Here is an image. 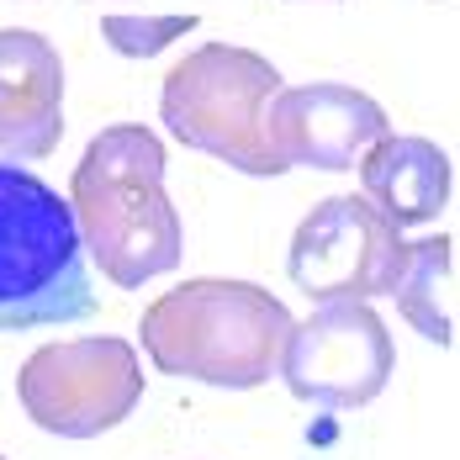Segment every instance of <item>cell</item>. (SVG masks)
I'll list each match as a JSON object with an SVG mask.
<instances>
[{"label":"cell","instance_id":"1","mask_svg":"<svg viewBox=\"0 0 460 460\" xmlns=\"http://www.w3.org/2000/svg\"><path fill=\"white\" fill-rule=\"evenodd\" d=\"M164 143L143 122L101 128L69 181V212L101 276L122 291L170 276L185 254L181 212L164 190Z\"/></svg>","mask_w":460,"mask_h":460},{"label":"cell","instance_id":"8","mask_svg":"<svg viewBox=\"0 0 460 460\" xmlns=\"http://www.w3.org/2000/svg\"><path fill=\"white\" fill-rule=\"evenodd\" d=\"M392 122L381 101L355 85H280L265 106V143L280 164L307 170H355Z\"/></svg>","mask_w":460,"mask_h":460},{"label":"cell","instance_id":"5","mask_svg":"<svg viewBox=\"0 0 460 460\" xmlns=\"http://www.w3.org/2000/svg\"><path fill=\"white\" fill-rule=\"evenodd\" d=\"M27 418L58 439H95L117 429L143 397V366L128 339H58L27 355L16 376Z\"/></svg>","mask_w":460,"mask_h":460},{"label":"cell","instance_id":"12","mask_svg":"<svg viewBox=\"0 0 460 460\" xmlns=\"http://www.w3.org/2000/svg\"><path fill=\"white\" fill-rule=\"evenodd\" d=\"M201 16L196 11H175V16H101V38L117 48L122 58H154L164 48L196 32Z\"/></svg>","mask_w":460,"mask_h":460},{"label":"cell","instance_id":"4","mask_svg":"<svg viewBox=\"0 0 460 460\" xmlns=\"http://www.w3.org/2000/svg\"><path fill=\"white\" fill-rule=\"evenodd\" d=\"M280 91V69L238 43H201L164 75L159 122L170 138L228 164L238 175H286L265 143V106Z\"/></svg>","mask_w":460,"mask_h":460},{"label":"cell","instance_id":"13","mask_svg":"<svg viewBox=\"0 0 460 460\" xmlns=\"http://www.w3.org/2000/svg\"><path fill=\"white\" fill-rule=\"evenodd\" d=\"M0 460H5V456H0Z\"/></svg>","mask_w":460,"mask_h":460},{"label":"cell","instance_id":"9","mask_svg":"<svg viewBox=\"0 0 460 460\" xmlns=\"http://www.w3.org/2000/svg\"><path fill=\"white\" fill-rule=\"evenodd\" d=\"M64 138V58L32 27H0V154L48 159Z\"/></svg>","mask_w":460,"mask_h":460},{"label":"cell","instance_id":"10","mask_svg":"<svg viewBox=\"0 0 460 460\" xmlns=\"http://www.w3.org/2000/svg\"><path fill=\"white\" fill-rule=\"evenodd\" d=\"M360 196L370 207L397 223V228H418V223H434L445 207H450V154L434 138H408V133H386L360 154Z\"/></svg>","mask_w":460,"mask_h":460},{"label":"cell","instance_id":"3","mask_svg":"<svg viewBox=\"0 0 460 460\" xmlns=\"http://www.w3.org/2000/svg\"><path fill=\"white\" fill-rule=\"evenodd\" d=\"M95 313L69 196L27 164H0V333L58 328Z\"/></svg>","mask_w":460,"mask_h":460},{"label":"cell","instance_id":"2","mask_svg":"<svg viewBox=\"0 0 460 460\" xmlns=\"http://www.w3.org/2000/svg\"><path fill=\"white\" fill-rule=\"evenodd\" d=\"M291 323L296 318L286 313V302L254 280L196 276L154 296L138 333L159 376L254 392L276 376Z\"/></svg>","mask_w":460,"mask_h":460},{"label":"cell","instance_id":"7","mask_svg":"<svg viewBox=\"0 0 460 460\" xmlns=\"http://www.w3.org/2000/svg\"><path fill=\"white\" fill-rule=\"evenodd\" d=\"M392 370L397 349L370 302H318L302 323H291L276 376L313 408H366L386 392Z\"/></svg>","mask_w":460,"mask_h":460},{"label":"cell","instance_id":"6","mask_svg":"<svg viewBox=\"0 0 460 460\" xmlns=\"http://www.w3.org/2000/svg\"><path fill=\"white\" fill-rule=\"evenodd\" d=\"M408 265V238L386 223L366 196H328L318 201L286 254V276L313 302H370L392 296Z\"/></svg>","mask_w":460,"mask_h":460},{"label":"cell","instance_id":"11","mask_svg":"<svg viewBox=\"0 0 460 460\" xmlns=\"http://www.w3.org/2000/svg\"><path fill=\"white\" fill-rule=\"evenodd\" d=\"M397 313L439 349L456 344V238H418L408 243V265L397 276Z\"/></svg>","mask_w":460,"mask_h":460}]
</instances>
